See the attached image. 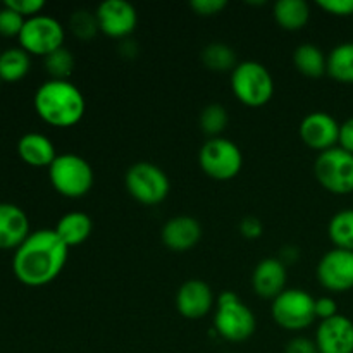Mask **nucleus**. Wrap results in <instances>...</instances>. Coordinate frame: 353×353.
Masks as SVG:
<instances>
[{
	"label": "nucleus",
	"instance_id": "28",
	"mask_svg": "<svg viewBox=\"0 0 353 353\" xmlns=\"http://www.w3.org/2000/svg\"><path fill=\"white\" fill-rule=\"evenodd\" d=\"M228 121H230L228 110L219 103H210L200 114V128H202L203 133L212 138H217L226 130Z\"/></svg>",
	"mask_w": 353,
	"mask_h": 353
},
{
	"label": "nucleus",
	"instance_id": "10",
	"mask_svg": "<svg viewBox=\"0 0 353 353\" xmlns=\"http://www.w3.org/2000/svg\"><path fill=\"white\" fill-rule=\"evenodd\" d=\"M271 312L276 323L285 330H305L317 319L316 299L303 290L288 288L281 295L276 296Z\"/></svg>",
	"mask_w": 353,
	"mask_h": 353
},
{
	"label": "nucleus",
	"instance_id": "18",
	"mask_svg": "<svg viewBox=\"0 0 353 353\" xmlns=\"http://www.w3.org/2000/svg\"><path fill=\"white\" fill-rule=\"evenodd\" d=\"M252 286L259 296L274 300L286 290V265L279 259H264L255 268Z\"/></svg>",
	"mask_w": 353,
	"mask_h": 353
},
{
	"label": "nucleus",
	"instance_id": "33",
	"mask_svg": "<svg viewBox=\"0 0 353 353\" xmlns=\"http://www.w3.org/2000/svg\"><path fill=\"white\" fill-rule=\"evenodd\" d=\"M317 6L333 16H353V0H317Z\"/></svg>",
	"mask_w": 353,
	"mask_h": 353
},
{
	"label": "nucleus",
	"instance_id": "15",
	"mask_svg": "<svg viewBox=\"0 0 353 353\" xmlns=\"http://www.w3.org/2000/svg\"><path fill=\"white\" fill-rule=\"evenodd\" d=\"M212 290L200 279H190L179 286L176 293V309L186 319H202L212 309Z\"/></svg>",
	"mask_w": 353,
	"mask_h": 353
},
{
	"label": "nucleus",
	"instance_id": "13",
	"mask_svg": "<svg viewBox=\"0 0 353 353\" xmlns=\"http://www.w3.org/2000/svg\"><path fill=\"white\" fill-rule=\"evenodd\" d=\"M300 138L307 147L326 152L338 143L340 123L327 112H312L300 123Z\"/></svg>",
	"mask_w": 353,
	"mask_h": 353
},
{
	"label": "nucleus",
	"instance_id": "11",
	"mask_svg": "<svg viewBox=\"0 0 353 353\" xmlns=\"http://www.w3.org/2000/svg\"><path fill=\"white\" fill-rule=\"evenodd\" d=\"M317 278L326 290L345 293L353 290V252L333 248L317 264Z\"/></svg>",
	"mask_w": 353,
	"mask_h": 353
},
{
	"label": "nucleus",
	"instance_id": "12",
	"mask_svg": "<svg viewBox=\"0 0 353 353\" xmlns=\"http://www.w3.org/2000/svg\"><path fill=\"white\" fill-rule=\"evenodd\" d=\"M99 28L110 38H124L134 31L138 12L126 0H105L95 10Z\"/></svg>",
	"mask_w": 353,
	"mask_h": 353
},
{
	"label": "nucleus",
	"instance_id": "31",
	"mask_svg": "<svg viewBox=\"0 0 353 353\" xmlns=\"http://www.w3.org/2000/svg\"><path fill=\"white\" fill-rule=\"evenodd\" d=\"M3 3H6L7 7H10L12 10H16V12L19 14V16H23L24 19L38 16L45 7L43 0H6Z\"/></svg>",
	"mask_w": 353,
	"mask_h": 353
},
{
	"label": "nucleus",
	"instance_id": "6",
	"mask_svg": "<svg viewBox=\"0 0 353 353\" xmlns=\"http://www.w3.org/2000/svg\"><path fill=\"white\" fill-rule=\"evenodd\" d=\"M199 164L207 176L217 181L233 179L243 165V155L228 138H209L199 152Z\"/></svg>",
	"mask_w": 353,
	"mask_h": 353
},
{
	"label": "nucleus",
	"instance_id": "3",
	"mask_svg": "<svg viewBox=\"0 0 353 353\" xmlns=\"http://www.w3.org/2000/svg\"><path fill=\"white\" fill-rule=\"evenodd\" d=\"M48 178L55 192L68 199H81L92 190L95 174L81 155L62 154L48 168Z\"/></svg>",
	"mask_w": 353,
	"mask_h": 353
},
{
	"label": "nucleus",
	"instance_id": "26",
	"mask_svg": "<svg viewBox=\"0 0 353 353\" xmlns=\"http://www.w3.org/2000/svg\"><path fill=\"white\" fill-rule=\"evenodd\" d=\"M202 61L210 71H233L236 68V55L231 47L221 41H214L209 43L202 50Z\"/></svg>",
	"mask_w": 353,
	"mask_h": 353
},
{
	"label": "nucleus",
	"instance_id": "27",
	"mask_svg": "<svg viewBox=\"0 0 353 353\" xmlns=\"http://www.w3.org/2000/svg\"><path fill=\"white\" fill-rule=\"evenodd\" d=\"M69 30L76 38L83 41H90L100 31L97 14L88 9H78L69 17Z\"/></svg>",
	"mask_w": 353,
	"mask_h": 353
},
{
	"label": "nucleus",
	"instance_id": "1",
	"mask_svg": "<svg viewBox=\"0 0 353 353\" xmlns=\"http://www.w3.org/2000/svg\"><path fill=\"white\" fill-rule=\"evenodd\" d=\"M69 247L55 230L31 231L14 250L12 272L26 286H45L54 281L68 262Z\"/></svg>",
	"mask_w": 353,
	"mask_h": 353
},
{
	"label": "nucleus",
	"instance_id": "24",
	"mask_svg": "<svg viewBox=\"0 0 353 353\" xmlns=\"http://www.w3.org/2000/svg\"><path fill=\"white\" fill-rule=\"evenodd\" d=\"M293 62L303 76L319 78V76L326 74L327 55L312 43H303L296 47L295 54H293Z\"/></svg>",
	"mask_w": 353,
	"mask_h": 353
},
{
	"label": "nucleus",
	"instance_id": "4",
	"mask_svg": "<svg viewBox=\"0 0 353 353\" xmlns=\"http://www.w3.org/2000/svg\"><path fill=\"white\" fill-rule=\"evenodd\" d=\"M231 88L241 103L248 107H261L274 95V79L264 64L245 61L231 72Z\"/></svg>",
	"mask_w": 353,
	"mask_h": 353
},
{
	"label": "nucleus",
	"instance_id": "14",
	"mask_svg": "<svg viewBox=\"0 0 353 353\" xmlns=\"http://www.w3.org/2000/svg\"><path fill=\"white\" fill-rule=\"evenodd\" d=\"M316 345L319 353H353V323L341 314L321 321Z\"/></svg>",
	"mask_w": 353,
	"mask_h": 353
},
{
	"label": "nucleus",
	"instance_id": "2",
	"mask_svg": "<svg viewBox=\"0 0 353 353\" xmlns=\"http://www.w3.org/2000/svg\"><path fill=\"white\" fill-rule=\"evenodd\" d=\"M38 117L54 128H71L83 119L86 110L81 90L69 79H47L33 97Z\"/></svg>",
	"mask_w": 353,
	"mask_h": 353
},
{
	"label": "nucleus",
	"instance_id": "23",
	"mask_svg": "<svg viewBox=\"0 0 353 353\" xmlns=\"http://www.w3.org/2000/svg\"><path fill=\"white\" fill-rule=\"evenodd\" d=\"M326 72L334 81L353 85V41L340 43L330 52Z\"/></svg>",
	"mask_w": 353,
	"mask_h": 353
},
{
	"label": "nucleus",
	"instance_id": "21",
	"mask_svg": "<svg viewBox=\"0 0 353 353\" xmlns=\"http://www.w3.org/2000/svg\"><path fill=\"white\" fill-rule=\"evenodd\" d=\"M274 19L283 30L299 31L310 17L309 3L305 0H279L274 3Z\"/></svg>",
	"mask_w": 353,
	"mask_h": 353
},
{
	"label": "nucleus",
	"instance_id": "36",
	"mask_svg": "<svg viewBox=\"0 0 353 353\" xmlns=\"http://www.w3.org/2000/svg\"><path fill=\"white\" fill-rule=\"evenodd\" d=\"M240 231L245 238H248V240H255V238L262 236V231H264V228H262L261 219L248 216L241 221Z\"/></svg>",
	"mask_w": 353,
	"mask_h": 353
},
{
	"label": "nucleus",
	"instance_id": "7",
	"mask_svg": "<svg viewBox=\"0 0 353 353\" xmlns=\"http://www.w3.org/2000/svg\"><path fill=\"white\" fill-rule=\"evenodd\" d=\"M64 26L55 17L38 14L24 21L17 40H19V47L30 55L47 57L52 52L64 47Z\"/></svg>",
	"mask_w": 353,
	"mask_h": 353
},
{
	"label": "nucleus",
	"instance_id": "9",
	"mask_svg": "<svg viewBox=\"0 0 353 353\" xmlns=\"http://www.w3.org/2000/svg\"><path fill=\"white\" fill-rule=\"evenodd\" d=\"M314 174L327 192L348 195L353 192V155L340 147L321 152L314 162Z\"/></svg>",
	"mask_w": 353,
	"mask_h": 353
},
{
	"label": "nucleus",
	"instance_id": "25",
	"mask_svg": "<svg viewBox=\"0 0 353 353\" xmlns=\"http://www.w3.org/2000/svg\"><path fill=\"white\" fill-rule=\"evenodd\" d=\"M327 234L334 247L353 252V209L334 214L327 226Z\"/></svg>",
	"mask_w": 353,
	"mask_h": 353
},
{
	"label": "nucleus",
	"instance_id": "5",
	"mask_svg": "<svg viewBox=\"0 0 353 353\" xmlns=\"http://www.w3.org/2000/svg\"><path fill=\"white\" fill-rule=\"evenodd\" d=\"M214 327L224 340L240 343L255 333L257 321L254 312L238 299L236 293L223 292L217 302V312L214 317Z\"/></svg>",
	"mask_w": 353,
	"mask_h": 353
},
{
	"label": "nucleus",
	"instance_id": "22",
	"mask_svg": "<svg viewBox=\"0 0 353 353\" xmlns=\"http://www.w3.org/2000/svg\"><path fill=\"white\" fill-rule=\"evenodd\" d=\"M31 55L21 47L0 52V81L17 83L30 72Z\"/></svg>",
	"mask_w": 353,
	"mask_h": 353
},
{
	"label": "nucleus",
	"instance_id": "16",
	"mask_svg": "<svg viewBox=\"0 0 353 353\" xmlns=\"http://www.w3.org/2000/svg\"><path fill=\"white\" fill-rule=\"evenodd\" d=\"M30 234L26 212L16 203L0 202V250H16Z\"/></svg>",
	"mask_w": 353,
	"mask_h": 353
},
{
	"label": "nucleus",
	"instance_id": "32",
	"mask_svg": "<svg viewBox=\"0 0 353 353\" xmlns=\"http://www.w3.org/2000/svg\"><path fill=\"white\" fill-rule=\"evenodd\" d=\"M190 7L195 10L199 16H216V14H221L228 7L226 0H192L190 2Z\"/></svg>",
	"mask_w": 353,
	"mask_h": 353
},
{
	"label": "nucleus",
	"instance_id": "19",
	"mask_svg": "<svg viewBox=\"0 0 353 353\" xmlns=\"http://www.w3.org/2000/svg\"><path fill=\"white\" fill-rule=\"evenodd\" d=\"M17 155L24 164L31 168H50V164L57 157V150L50 138L31 131V133L23 134L17 141Z\"/></svg>",
	"mask_w": 353,
	"mask_h": 353
},
{
	"label": "nucleus",
	"instance_id": "20",
	"mask_svg": "<svg viewBox=\"0 0 353 353\" xmlns=\"http://www.w3.org/2000/svg\"><path fill=\"white\" fill-rule=\"evenodd\" d=\"M93 223L92 217L85 212H68L59 219L57 226H55V233L59 234L62 241L68 247H74V245L83 243L88 240L92 234Z\"/></svg>",
	"mask_w": 353,
	"mask_h": 353
},
{
	"label": "nucleus",
	"instance_id": "34",
	"mask_svg": "<svg viewBox=\"0 0 353 353\" xmlns=\"http://www.w3.org/2000/svg\"><path fill=\"white\" fill-rule=\"evenodd\" d=\"M338 316V307L331 296H321L316 300V317L321 321L331 319V317Z\"/></svg>",
	"mask_w": 353,
	"mask_h": 353
},
{
	"label": "nucleus",
	"instance_id": "17",
	"mask_svg": "<svg viewBox=\"0 0 353 353\" xmlns=\"http://www.w3.org/2000/svg\"><path fill=\"white\" fill-rule=\"evenodd\" d=\"M202 238V226L195 217L176 216L162 228V241L172 252H188Z\"/></svg>",
	"mask_w": 353,
	"mask_h": 353
},
{
	"label": "nucleus",
	"instance_id": "38",
	"mask_svg": "<svg viewBox=\"0 0 353 353\" xmlns=\"http://www.w3.org/2000/svg\"><path fill=\"white\" fill-rule=\"evenodd\" d=\"M0 52H2V50H0Z\"/></svg>",
	"mask_w": 353,
	"mask_h": 353
},
{
	"label": "nucleus",
	"instance_id": "30",
	"mask_svg": "<svg viewBox=\"0 0 353 353\" xmlns=\"http://www.w3.org/2000/svg\"><path fill=\"white\" fill-rule=\"evenodd\" d=\"M24 21L26 19L23 16H19L16 10H12L6 3H2L0 6V37L17 38L24 26Z\"/></svg>",
	"mask_w": 353,
	"mask_h": 353
},
{
	"label": "nucleus",
	"instance_id": "35",
	"mask_svg": "<svg viewBox=\"0 0 353 353\" xmlns=\"http://www.w3.org/2000/svg\"><path fill=\"white\" fill-rule=\"evenodd\" d=\"M285 353H319V350H317L316 341L300 336L293 338V340L286 345Z\"/></svg>",
	"mask_w": 353,
	"mask_h": 353
},
{
	"label": "nucleus",
	"instance_id": "8",
	"mask_svg": "<svg viewBox=\"0 0 353 353\" xmlns=\"http://www.w3.org/2000/svg\"><path fill=\"white\" fill-rule=\"evenodd\" d=\"M126 190L134 200L145 205H157L168 199L171 183L168 174L152 162H137L126 172Z\"/></svg>",
	"mask_w": 353,
	"mask_h": 353
},
{
	"label": "nucleus",
	"instance_id": "37",
	"mask_svg": "<svg viewBox=\"0 0 353 353\" xmlns=\"http://www.w3.org/2000/svg\"><path fill=\"white\" fill-rule=\"evenodd\" d=\"M338 145H340V148H343L345 152H348V154L353 155V117L340 124V138H338Z\"/></svg>",
	"mask_w": 353,
	"mask_h": 353
},
{
	"label": "nucleus",
	"instance_id": "29",
	"mask_svg": "<svg viewBox=\"0 0 353 353\" xmlns=\"http://www.w3.org/2000/svg\"><path fill=\"white\" fill-rule=\"evenodd\" d=\"M45 59V69L50 74V79H69L74 69V57L68 48H59Z\"/></svg>",
	"mask_w": 353,
	"mask_h": 353
}]
</instances>
